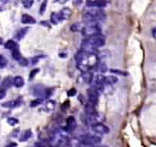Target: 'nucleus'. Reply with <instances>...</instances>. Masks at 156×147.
<instances>
[{
    "label": "nucleus",
    "instance_id": "obj_14",
    "mask_svg": "<svg viewBox=\"0 0 156 147\" xmlns=\"http://www.w3.org/2000/svg\"><path fill=\"white\" fill-rule=\"evenodd\" d=\"M31 136H32V133H31V130H26V131L24 132V133H22V136H21L20 141L21 142H26L28 139H29L31 137Z\"/></svg>",
    "mask_w": 156,
    "mask_h": 147
},
{
    "label": "nucleus",
    "instance_id": "obj_21",
    "mask_svg": "<svg viewBox=\"0 0 156 147\" xmlns=\"http://www.w3.org/2000/svg\"><path fill=\"white\" fill-rule=\"evenodd\" d=\"M8 64V61L4 56L0 55V68H4Z\"/></svg>",
    "mask_w": 156,
    "mask_h": 147
},
{
    "label": "nucleus",
    "instance_id": "obj_15",
    "mask_svg": "<svg viewBox=\"0 0 156 147\" xmlns=\"http://www.w3.org/2000/svg\"><path fill=\"white\" fill-rule=\"evenodd\" d=\"M94 77V74L92 73H90L89 71L83 72V78L85 82L87 83H91Z\"/></svg>",
    "mask_w": 156,
    "mask_h": 147
},
{
    "label": "nucleus",
    "instance_id": "obj_19",
    "mask_svg": "<svg viewBox=\"0 0 156 147\" xmlns=\"http://www.w3.org/2000/svg\"><path fill=\"white\" fill-rule=\"evenodd\" d=\"M22 3L25 9H30L34 3V0H22Z\"/></svg>",
    "mask_w": 156,
    "mask_h": 147
},
{
    "label": "nucleus",
    "instance_id": "obj_31",
    "mask_svg": "<svg viewBox=\"0 0 156 147\" xmlns=\"http://www.w3.org/2000/svg\"><path fill=\"white\" fill-rule=\"evenodd\" d=\"M152 36L156 39V28H153V30H152Z\"/></svg>",
    "mask_w": 156,
    "mask_h": 147
},
{
    "label": "nucleus",
    "instance_id": "obj_32",
    "mask_svg": "<svg viewBox=\"0 0 156 147\" xmlns=\"http://www.w3.org/2000/svg\"><path fill=\"white\" fill-rule=\"evenodd\" d=\"M9 0H1V2H4V3H6V2H8Z\"/></svg>",
    "mask_w": 156,
    "mask_h": 147
},
{
    "label": "nucleus",
    "instance_id": "obj_28",
    "mask_svg": "<svg viewBox=\"0 0 156 147\" xmlns=\"http://www.w3.org/2000/svg\"><path fill=\"white\" fill-rule=\"evenodd\" d=\"M82 2H83V0H73V4L78 6V5H80L82 3Z\"/></svg>",
    "mask_w": 156,
    "mask_h": 147
},
{
    "label": "nucleus",
    "instance_id": "obj_35",
    "mask_svg": "<svg viewBox=\"0 0 156 147\" xmlns=\"http://www.w3.org/2000/svg\"><path fill=\"white\" fill-rule=\"evenodd\" d=\"M0 10H1V9H0Z\"/></svg>",
    "mask_w": 156,
    "mask_h": 147
},
{
    "label": "nucleus",
    "instance_id": "obj_3",
    "mask_svg": "<svg viewBox=\"0 0 156 147\" xmlns=\"http://www.w3.org/2000/svg\"><path fill=\"white\" fill-rule=\"evenodd\" d=\"M81 31L85 37H90L100 34V28L99 26H84Z\"/></svg>",
    "mask_w": 156,
    "mask_h": 147
},
{
    "label": "nucleus",
    "instance_id": "obj_7",
    "mask_svg": "<svg viewBox=\"0 0 156 147\" xmlns=\"http://www.w3.org/2000/svg\"><path fill=\"white\" fill-rule=\"evenodd\" d=\"M76 127V121L75 120V118L73 117L70 116L67 117V123H66V130L67 132H73L75 130Z\"/></svg>",
    "mask_w": 156,
    "mask_h": 147
},
{
    "label": "nucleus",
    "instance_id": "obj_1",
    "mask_svg": "<svg viewBox=\"0 0 156 147\" xmlns=\"http://www.w3.org/2000/svg\"><path fill=\"white\" fill-rule=\"evenodd\" d=\"M76 61L77 63L78 68L82 72L89 71L92 67L97 65V55L94 53H89L83 50H80L76 53Z\"/></svg>",
    "mask_w": 156,
    "mask_h": 147
},
{
    "label": "nucleus",
    "instance_id": "obj_27",
    "mask_svg": "<svg viewBox=\"0 0 156 147\" xmlns=\"http://www.w3.org/2000/svg\"><path fill=\"white\" fill-rule=\"evenodd\" d=\"M67 94H68V96H70V97H71V96H74L75 94H76V90L73 89H73L70 90V91L67 92Z\"/></svg>",
    "mask_w": 156,
    "mask_h": 147
},
{
    "label": "nucleus",
    "instance_id": "obj_6",
    "mask_svg": "<svg viewBox=\"0 0 156 147\" xmlns=\"http://www.w3.org/2000/svg\"><path fill=\"white\" fill-rule=\"evenodd\" d=\"M83 22L85 26H99L98 21L94 16L86 14V13H84V16H83Z\"/></svg>",
    "mask_w": 156,
    "mask_h": 147
},
{
    "label": "nucleus",
    "instance_id": "obj_18",
    "mask_svg": "<svg viewBox=\"0 0 156 147\" xmlns=\"http://www.w3.org/2000/svg\"><path fill=\"white\" fill-rule=\"evenodd\" d=\"M12 57L14 59H16V61H19V60L22 58V55H21L20 52H19V50L18 48H15L14 50H12Z\"/></svg>",
    "mask_w": 156,
    "mask_h": 147
},
{
    "label": "nucleus",
    "instance_id": "obj_10",
    "mask_svg": "<svg viewBox=\"0 0 156 147\" xmlns=\"http://www.w3.org/2000/svg\"><path fill=\"white\" fill-rule=\"evenodd\" d=\"M22 22L24 24H34L36 20L30 15L25 14L22 16Z\"/></svg>",
    "mask_w": 156,
    "mask_h": 147
},
{
    "label": "nucleus",
    "instance_id": "obj_5",
    "mask_svg": "<svg viewBox=\"0 0 156 147\" xmlns=\"http://www.w3.org/2000/svg\"><path fill=\"white\" fill-rule=\"evenodd\" d=\"M86 5L88 8L103 9L106 6V2L105 0H87Z\"/></svg>",
    "mask_w": 156,
    "mask_h": 147
},
{
    "label": "nucleus",
    "instance_id": "obj_22",
    "mask_svg": "<svg viewBox=\"0 0 156 147\" xmlns=\"http://www.w3.org/2000/svg\"><path fill=\"white\" fill-rule=\"evenodd\" d=\"M47 5H48V0H44V1L42 2V3L41 4V5H40V10H39L40 14L42 15L43 13H44V11L46 10V8H47Z\"/></svg>",
    "mask_w": 156,
    "mask_h": 147
},
{
    "label": "nucleus",
    "instance_id": "obj_33",
    "mask_svg": "<svg viewBox=\"0 0 156 147\" xmlns=\"http://www.w3.org/2000/svg\"><path fill=\"white\" fill-rule=\"evenodd\" d=\"M2 44V38H0V45Z\"/></svg>",
    "mask_w": 156,
    "mask_h": 147
},
{
    "label": "nucleus",
    "instance_id": "obj_26",
    "mask_svg": "<svg viewBox=\"0 0 156 147\" xmlns=\"http://www.w3.org/2000/svg\"><path fill=\"white\" fill-rule=\"evenodd\" d=\"M38 71H39L38 69H34L33 70H31V74H30V78H32L34 76H35L36 74H37Z\"/></svg>",
    "mask_w": 156,
    "mask_h": 147
},
{
    "label": "nucleus",
    "instance_id": "obj_17",
    "mask_svg": "<svg viewBox=\"0 0 156 147\" xmlns=\"http://www.w3.org/2000/svg\"><path fill=\"white\" fill-rule=\"evenodd\" d=\"M83 28V26L81 25V23H80V22H76V23H74L73 25H72V26L70 27V30H71L72 31L76 32V31H82Z\"/></svg>",
    "mask_w": 156,
    "mask_h": 147
},
{
    "label": "nucleus",
    "instance_id": "obj_24",
    "mask_svg": "<svg viewBox=\"0 0 156 147\" xmlns=\"http://www.w3.org/2000/svg\"><path fill=\"white\" fill-rule=\"evenodd\" d=\"M8 124H9L10 126H16V124H19V120H18L17 119H16V118H9V119H8Z\"/></svg>",
    "mask_w": 156,
    "mask_h": 147
},
{
    "label": "nucleus",
    "instance_id": "obj_13",
    "mask_svg": "<svg viewBox=\"0 0 156 147\" xmlns=\"http://www.w3.org/2000/svg\"><path fill=\"white\" fill-rule=\"evenodd\" d=\"M5 48L6 49H9V50H14L15 48H16L17 47V44L16 43V41H14L13 40H8L6 42L4 45Z\"/></svg>",
    "mask_w": 156,
    "mask_h": 147
},
{
    "label": "nucleus",
    "instance_id": "obj_2",
    "mask_svg": "<svg viewBox=\"0 0 156 147\" xmlns=\"http://www.w3.org/2000/svg\"><path fill=\"white\" fill-rule=\"evenodd\" d=\"M101 142V139L99 136L95 135H88L82 138L81 144L85 146H93V145H98Z\"/></svg>",
    "mask_w": 156,
    "mask_h": 147
},
{
    "label": "nucleus",
    "instance_id": "obj_4",
    "mask_svg": "<svg viewBox=\"0 0 156 147\" xmlns=\"http://www.w3.org/2000/svg\"><path fill=\"white\" fill-rule=\"evenodd\" d=\"M92 127V130L94 133H97V134H107L109 132V127H106V125H104L102 123H97V124H94L93 125H91Z\"/></svg>",
    "mask_w": 156,
    "mask_h": 147
},
{
    "label": "nucleus",
    "instance_id": "obj_20",
    "mask_svg": "<svg viewBox=\"0 0 156 147\" xmlns=\"http://www.w3.org/2000/svg\"><path fill=\"white\" fill-rule=\"evenodd\" d=\"M12 82V80L11 77H6V78L3 81V82H2V87H3L4 88H9L11 86Z\"/></svg>",
    "mask_w": 156,
    "mask_h": 147
},
{
    "label": "nucleus",
    "instance_id": "obj_23",
    "mask_svg": "<svg viewBox=\"0 0 156 147\" xmlns=\"http://www.w3.org/2000/svg\"><path fill=\"white\" fill-rule=\"evenodd\" d=\"M42 103V99L41 98H37L35 100H32L31 102V107H34V106H37Z\"/></svg>",
    "mask_w": 156,
    "mask_h": 147
},
{
    "label": "nucleus",
    "instance_id": "obj_29",
    "mask_svg": "<svg viewBox=\"0 0 156 147\" xmlns=\"http://www.w3.org/2000/svg\"><path fill=\"white\" fill-rule=\"evenodd\" d=\"M55 2L60 4H64L67 2H68V0H55Z\"/></svg>",
    "mask_w": 156,
    "mask_h": 147
},
{
    "label": "nucleus",
    "instance_id": "obj_12",
    "mask_svg": "<svg viewBox=\"0 0 156 147\" xmlns=\"http://www.w3.org/2000/svg\"><path fill=\"white\" fill-rule=\"evenodd\" d=\"M28 28H21L20 30H19V31L16 32V38L17 40H21L22 39V38L25 37V35L26 34V33L28 32Z\"/></svg>",
    "mask_w": 156,
    "mask_h": 147
},
{
    "label": "nucleus",
    "instance_id": "obj_8",
    "mask_svg": "<svg viewBox=\"0 0 156 147\" xmlns=\"http://www.w3.org/2000/svg\"><path fill=\"white\" fill-rule=\"evenodd\" d=\"M71 10L69 8H64L63 9H61V11L58 14H59L60 19H61V21L67 20V19H70V16H71Z\"/></svg>",
    "mask_w": 156,
    "mask_h": 147
},
{
    "label": "nucleus",
    "instance_id": "obj_11",
    "mask_svg": "<svg viewBox=\"0 0 156 147\" xmlns=\"http://www.w3.org/2000/svg\"><path fill=\"white\" fill-rule=\"evenodd\" d=\"M12 84L16 88H22L25 84V81L21 76H17L12 79Z\"/></svg>",
    "mask_w": 156,
    "mask_h": 147
},
{
    "label": "nucleus",
    "instance_id": "obj_9",
    "mask_svg": "<svg viewBox=\"0 0 156 147\" xmlns=\"http://www.w3.org/2000/svg\"><path fill=\"white\" fill-rule=\"evenodd\" d=\"M118 81V79L115 76H106V77H103V84L106 85H113L115 84L116 82Z\"/></svg>",
    "mask_w": 156,
    "mask_h": 147
},
{
    "label": "nucleus",
    "instance_id": "obj_30",
    "mask_svg": "<svg viewBox=\"0 0 156 147\" xmlns=\"http://www.w3.org/2000/svg\"><path fill=\"white\" fill-rule=\"evenodd\" d=\"M16 145H17V144L15 143V142H11L8 145H6V147H16Z\"/></svg>",
    "mask_w": 156,
    "mask_h": 147
},
{
    "label": "nucleus",
    "instance_id": "obj_36",
    "mask_svg": "<svg viewBox=\"0 0 156 147\" xmlns=\"http://www.w3.org/2000/svg\"><path fill=\"white\" fill-rule=\"evenodd\" d=\"M58 147H60V146H58Z\"/></svg>",
    "mask_w": 156,
    "mask_h": 147
},
{
    "label": "nucleus",
    "instance_id": "obj_16",
    "mask_svg": "<svg viewBox=\"0 0 156 147\" xmlns=\"http://www.w3.org/2000/svg\"><path fill=\"white\" fill-rule=\"evenodd\" d=\"M51 22L54 25H58L60 22H61V19H60V16L58 13H53L51 15Z\"/></svg>",
    "mask_w": 156,
    "mask_h": 147
},
{
    "label": "nucleus",
    "instance_id": "obj_34",
    "mask_svg": "<svg viewBox=\"0 0 156 147\" xmlns=\"http://www.w3.org/2000/svg\"><path fill=\"white\" fill-rule=\"evenodd\" d=\"M97 147H107L106 145H100V146H97Z\"/></svg>",
    "mask_w": 156,
    "mask_h": 147
},
{
    "label": "nucleus",
    "instance_id": "obj_25",
    "mask_svg": "<svg viewBox=\"0 0 156 147\" xmlns=\"http://www.w3.org/2000/svg\"><path fill=\"white\" fill-rule=\"evenodd\" d=\"M5 95H6V92H5V90L0 89V100L3 99L5 97Z\"/></svg>",
    "mask_w": 156,
    "mask_h": 147
}]
</instances>
